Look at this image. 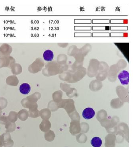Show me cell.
I'll list each match as a JSON object with an SVG mask.
<instances>
[{"mask_svg": "<svg viewBox=\"0 0 133 147\" xmlns=\"http://www.w3.org/2000/svg\"><path fill=\"white\" fill-rule=\"evenodd\" d=\"M31 90L30 85L26 83H23L20 87V90L22 94H27L29 93Z\"/></svg>", "mask_w": 133, "mask_h": 147, "instance_id": "3957f363", "label": "cell"}, {"mask_svg": "<svg viewBox=\"0 0 133 147\" xmlns=\"http://www.w3.org/2000/svg\"><path fill=\"white\" fill-rule=\"evenodd\" d=\"M118 78L123 85H127L129 82V73L128 71H122L119 73Z\"/></svg>", "mask_w": 133, "mask_h": 147, "instance_id": "6da1fadb", "label": "cell"}, {"mask_svg": "<svg viewBox=\"0 0 133 147\" xmlns=\"http://www.w3.org/2000/svg\"><path fill=\"white\" fill-rule=\"evenodd\" d=\"M95 111L91 108H87L84 110L82 112V117L86 120H90L94 117Z\"/></svg>", "mask_w": 133, "mask_h": 147, "instance_id": "7a4b0ae2", "label": "cell"}, {"mask_svg": "<svg viewBox=\"0 0 133 147\" xmlns=\"http://www.w3.org/2000/svg\"><path fill=\"white\" fill-rule=\"evenodd\" d=\"M91 145L94 147H100L101 146L102 141L99 137H94L90 141Z\"/></svg>", "mask_w": 133, "mask_h": 147, "instance_id": "5b68a950", "label": "cell"}, {"mask_svg": "<svg viewBox=\"0 0 133 147\" xmlns=\"http://www.w3.org/2000/svg\"><path fill=\"white\" fill-rule=\"evenodd\" d=\"M54 57L53 52L51 50H48L44 51L43 54V57L44 60L46 61H51Z\"/></svg>", "mask_w": 133, "mask_h": 147, "instance_id": "277c9868", "label": "cell"}]
</instances>
